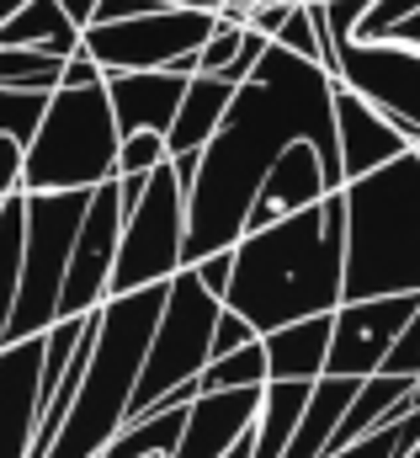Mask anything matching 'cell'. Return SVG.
<instances>
[{"label": "cell", "mask_w": 420, "mask_h": 458, "mask_svg": "<svg viewBox=\"0 0 420 458\" xmlns=\"http://www.w3.org/2000/svg\"><path fill=\"white\" fill-rule=\"evenodd\" d=\"M335 149H340V176L346 182H362V176L394 165L399 155H410L416 139L394 117L378 113L373 102H362L357 91L335 86Z\"/></svg>", "instance_id": "obj_13"}, {"label": "cell", "mask_w": 420, "mask_h": 458, "mask_svg": "<svg viewBox=\"0 0 420 458\" xmlns=\"http://www.w3.org/2000/svg\"><path fill=\"white\" fill-rule=\"evenodd\" d=\"M223 299H213L197 283L192 267H181L165 288V310L155 326V342L144 357V378L133 394V416H149L160 405H192L197 400V378L213 362V331H218Z\"/></svg>", "instance_id": "obj_6"}, {"label": "cell", "mask_w": 420, "mask_h": 458, "mask_svg": "<svg viewBox=\"0 0 420 458\" xmlns=\"http://www.w3.org/2000/svg\"><path fill=\"white\" fill-rule=\"evenodd\" d=\"M218 27V11H187L165 5L133 21H102L86 32V54L102 64V75H128V70H176L192 59Z\"/></svg>", "instance_id": "obj_9"}, {"label": "cell", "mask_w": 420, "mask_h": 458, "mask_svg": "<svg viewBox=\"0 0 420 458\" xmlns=\"http://www.w3.org/2000/svg\"><path fill=\"white\" fill-rule=\"evenodd\" d=\"M346 304V192L324 203L256 229L234 245V283L223 310L245 315L256 336L282 326L335 315Z\"/></svg>", "instance_id": "obj_2"}, {"label": "cell", "mask_w": 420, "mask_h": 458, "mask_svg": "<svg viewBox=\"0 0 420 458\" xmlns=\"http://www.w3.org/2000/svg\"><path fill=\"white\" fill-rule=\"evenodd\" d=\"M309 394H315V384H298V378H272V384L261 389V416H256V427H250L256 458H288Z\"/></svg>", "instance_id": "obj_22"}, {"label": "cell", "mask_w": 420, "mask_h": 458, "mask_svg": "<svg viewBox=\"0 0 420 458\" xmlns=\"http://www.w3.org/2000/svg\"><path fill=\"white\" fill-rule=\"evenodd\" d=\"M97 5H102V0H59V11H64L80 32H91V27H97Z\"/></svg>", "instance_id": "obj_37"}, {"label": "cell", "mask_w": 420, "mask_h": 458, "mask_svg": "<svg viewBox=\"0 0 420 458\" xmlns=\"http://www.w3.org/2000/svg\"><path fill=\"white\" fill-rule=\"evenodd\" d=\"M149 11H165L160 0H102L97 5V27L102 21H133V16H149Z\"/></svg>", "instance_id": "obj_36"}, {"label": "cell", "mask_w": 420, "mask_h": 458, "mask_svg": "<svg viewBox=\"0 0 420 458\" xmlns=\"http://www.w3.org/2000/svg\"><path fill=\"white\" fill-rule=\"evenodd\" d=\"M117 245H122V192L117 176L91 192L86 225L70 250V277H64V304L59 320H86L112 299V272H117Z\"/></svg>", "instance_id": "obj_11"}, {"label": "cell", "mask_w": 420, "mask_h": 458, "mask_svg": "<svg viewBox=\"0 0 420 458\" xmlns=\"http://www.w3.org/2000/svg\"><path fill=\"white\" fill-rule=\"evenodd\" d=\"M117 149H122V133L106 102V81L86 91L59 86L27 144L21 192L27 198L32 192H97L102 182L117 176Z\"/></svg>", "instance_id": "obj_5"}, {"label": "cell", "mask_w": 420, "mask_h": 458, "mask_svg": "<svg viewBox=\"0 0 420 458\" xmlns=\"http://www.w3.org/2000/svg\"><path fill=\"white\" fill-rule=\"evenodd\" d=\"M187 267V192L171 171V160L160 171H149L144 198L122 214V245H117V272H112V293H139V288H160Z\"/></svg>", "instance_id": "obj_8"}, {"label": "cell", "mask_w": 420, "mask_h": 458, "mask_svg": "<svg viewBox=\"0 0 420 458\" xmlns=\"http://www.w3.org/2000/svg\"><path fill=\"white\" fill-rule=\"evenodd\" d=\"M272 384V368H266V346L250 342L229 357H213L197 378V394H223V389H261Z\"/></svg>", "instance_id": "obj_25"}, {"label": "cell", "mask_w": 420, "mask_h": 458, "mask_svg": "<svg viewBox=\"0 0 420 458\" xmlns=\"http://www.w3.org/2000/svg\"><path fill=\"white\" fill-rule=\"evenodd\" d=\"M277 48L324 64V11H319V5H298V11L288 16V27L277 32Z\"/></svg>", "instance_id": "obj_28"}, {"label": "cell", "mask_w": 420, "mask_h": 458, "mask_svg": "<svg viewBox=\"0 0 420 458\" xmlns=\"http://www.w3.org/2000/svg\"><path fill=\"white\" fill-rule=\"evenodd\" d=\"M357 389H362V378H335V373L315 378V394L304 405V421H298V437H293L288 458H324L330 454V443H335V432H340Z\"/></svg>", "instance_id": "obj_21"}, {"label": "cell", "mask_w": 420, "mask_h": 458, "mask_svg": "<svg viewBox=\"0 0 420 458\" xmlns=\"http://www.w3.org/2000/svg\"><path fill=\"white\" fill-rule=\"evenodd\" d=\"M250 342H261L256 326H250L245 315L223 310V315H218V331H213V357H229V352H239V346H250Z\"/></svg>", "instance_id": "obj_32"}, {"label": "cell", "mask_w": 420, "mask_h": 458, "mask_svg": "<svg viewBox=\"0 0 420 458\" xmlns=\"http://www.w3.org/2000/svg\"><path fill=\"white\" fill-rule=\"evenodd\" d=\"M223 458H256V443H250V437H239V443H234Z\"/></svg>", "instance_id": "obj_40"}, {"label": "cell", "mask_w": 420, "mask_h": 458, "mask_svg": "<svg viewBox=\"0 0 420 458\" xmlns=\"http://www.w3.org/2000/svg\"><path fill=\"white\" fill-rule=\"evenodd\" d=\"M181 70H128V75H106V102L117 117V133H171L181 97H187Z\"/></svg>", "instance_id": "obj_15"}, {"label": "cell", "mask_w": 420, "mask_h": 458, "mask_svg": "<svg viewBox=\"0 0 420 458\" xmlns=\"http://www.w3.org/2000/svg\"><path fill=\"white\" fill-rule=\"evenodd\" d=\"M192 272H197V283L208 288L213 299H229V283H234V250H218V256H208V261H197Z\"/></svg>", "instance_id": "obj_33"}, {"label": "cell", "mask_w": 420, "mask_h": 458, "mask_svg": "<svg viewBox=\"0 0 420 458\" xmlns=\"http://www.w3.org/2000/svg\"><path fill=\"white\" fill-rule=\"evenodd\" d=\"M91 192H32L27 198V234H21V293L11 315V342L48 336L59 326L64 304V277H70V250L86 225Z\"/></svg>", "instance_id": "obj_7"}, {"label": "cell", "mask_w": 420, "mask_h": 458, "mask_svg": "<svg viewBox=\"0 0 420 458\" xmlns=\"http://www.w3.org/2000/svg\"><path fill=\"white\" fill-rule=\"evenodd\" d=\"M324 70L335 75V86L357 91L383 117H394L420 149V48L324 38Z\"/></svg>", "instance_id": "obj_10"}, {"label": "cell", "mask_w": 420, "mask_h": 458, "mask_svg": "<svg viewBox=\"0 0 420 458\" xmlns=\"http://www.w3.org/2000/svg\"><path fill=\"white\" fill-rule=\"evenodd\" d=\"M330 331H335V315H315V320H298V326H282V331L261 336L272 378H298V384L324 378V368H330Z\"/></svg>", "instance_id": "obj_18"}, {"label": "cell", "mask_w": 420, "mask_h": 458, "mask_svg": "<svg viewBox=\"0 0 420 458\" xmlns=\"http://www.w3.org/2000/svg\"><path fill=\"white\" fill-rule=\"evenodd\" d=\"M102 81H106L102 64H97L86 48H80L75 59H64V81H59V86H70V91H86V86H102Z\"/></svg>", "instance_id": "obj_35"}, {"label": "cell", "mask_w": 420, "mask_h": 458, "mask_svg": "<svg viewBox=\"0 0 420 458\" xmlns=\"http://www.w3.org/2000/svg\"><path fill=\"white\" fill-rule=\"evenodd\" d=\"M187 432V405H160L149 416H133L102 458H171Z\"/></svg>", "instance_id": "obj_23"}, {"label": "cell", "mask_w": 420, "mask_h": 458, "mask_svg": "<svg viewBox=\"0 0 420 458\" xmlns=\"http://www.w3.org/2000/svg\"><path fill=\"white\" fill-rule=\"evenodd\" d=\"M160 5H187V11H218V0H160Z\"/></svg>", "instance_id": "obj_39"}, {"label": "cell", "mask_w": 420, "mask_h": 458, "mask_svg": "<svg viewBox=\"0 0 420 458\" xmlns=\"http://www.w3.org/2000/svg\"><path fill=\"white\" fill-rule=\"evenodd\" d=\"M420 299L399 293V299H357L335 310V331H330V368L335 378H373L383 373L389 352L399 342V331L416 320Z\"/></svg>", "instance_id": "obj_12"}, {"label": "cell", "mask_w": 420, "mask_h": 458, "mask_svg": "<svg viewBox=\"0 0 420 458\" xmlns=\"http://www.w3.org/2000/svg\"><path fill=\"white\" fill-rule=\"evenodd\" d=\"M64 81V59L38 48H0V91H43L54 97Z\"/></svg>", "instance_id": "obj_26"}, {"label": "cell", "mask_w": 420, "mask_h": 458, "mask_svg": "<svg viewBox=\"0 0 420 458\" xmlns=\"http://www.w3.org/2000/svg\"><path fill=\"white\" fill-rule=\"evenodd\" d=\"M234 97H239L234 81H223V75H192L187 97H181V113H176V128L165 133L171 155H203L213 144V133H218V123L234 107Z\"/></svg>", "instance_id": "obj_17"}, {"label": "cell", "mask_w": 420, "mask_h": 458, "mask_svg": "<svg viewBox=\"0 0 420 458\" xmlns=\"http://www.w3.org/2000/svg\"><path fill=\"white\" fill-rule=\"evenodd\" d=\"M420 299V149L346 182V304Z\"/></svg>", "instance_id": "obj_4"}, {"label": "cell", "mask_w": 420, "mask_h": 458, "mask_svg": "<svg viewBox=\"0 0 420 458\" xmlns=\"http://www.w3.org/2000/svg\"><path fill=\"white\" fill-rule=\"evenodd\" d=\"M165 288L171 283L139 288V293H112L102 304V326H97L80 394H75L48 458H102L112 437L133 421V394H139L144 357H149L160 310H165Z\"/></svg>", "instance_id": "obj_3"}, {"label": "cell", "mask_w": 420, "mask_h": 458, "mask_svg": "<svg viewBox=\"0 0 420 458\" xmlns=\"http://www.w3.org/2000/svg\"><path fill=\"white\" fill-rule=\"evenodd\" d=\"M21 165H27V144L0 139V203L21 192Z\"/></svg>", "instance_id": "obj_34"}, {"label": "cell", "mask_w": 420, "mask_h": 458, "mask_svg": "<svg viewBox=\"0 0 420 458\" xmlns=\"http://www.w3.org/2000/svg\"><path fill=\"white\" fill-rule=\"evenodd\" d=\"M21 234H27V192L0 203V352L11 346V315L21 293Z\"/></svg>", "instance_id": "obj_24"}, {"label": "cell", "mask_w": 420, "mask_h": 458, "mask_svg": "<svg viewBox=\"0 0 420 458\" xmlns=\"http://www.w3.org/2000/svg\"><path fill=\"white\" fill-rule=\"evenodd\" d=\"M21 5H27V0H0V27H5V21H11V16L21 11Z\"/></svg>", "instance_id": "obj_41"}, {"label": "cell", "mask_w": 420, "mask_h": 458, "mask_svg": "<svg viewBox=\"0 0 420 458\" xmlns=\"http://www.w3.org/2000/svg\"><path fill=\"white\" fill-rule=\"evenodd\" d=\"M266 389V384H261ZM261 389H223V394H197L187 405V432L171 458H223L239 437H250L261 416Z\"/></svg>", "instance_id": "obj_16"}, {"label": "cell", "mask_w": 420, "mask_h": 458, "mask_svg": "<svg viewBox=\"0 0 420 458\" xmlns=\"http://www.w3.org/2000/svg\"><path fill=\"white\" fill-rule=\"evenodd\" d=\"M0 48H38V54H54V59H75L86 48V32L59 11V0H27L0 27Z\"/></svg>", "instance_id": "obj_20"}, {"label": "cell", "mask_w": 420, "mask_h": 458, "mask_svg": "<svg viewBox=\"0 0 420 458\" xmlns=\"http://www.w3.org/2000/svg\"><path fill=\"white\" fill-rule=\"evenodd\" d=\"M410 458H420V448H416V454H410Z\"/></svg>", "instance_id": "obj_42"}, {"label": "cell", "mask_w": 420, "mask_h": 458, "mask_svg": "<svg viewBox=\"0 0 420 458\" xmlns=\"http://www.w3.org/2000/svg\"><path fill=\"white\" fill-rule=\"evenodd\" d=\"M293 144H315L324 165L340 176L335 75L315 59H298L272 43L266 59L250 70V81H239L234 107L203 149L197 187L187 192V267L208 261L218 250H234L245 240L261 182Z\"/></svg>", "instance_id": "obj_1"}, {"label": "cell", "mask_w": 420, "mask_h": 458, "mask_svg": "<svg viewBox=\"0 0 420 458\" xmlns=\"http://www.w3.org/2000/svg\"><path fill=\"white\" fill-rule=\"evenodd\" d=\"M171 160V144L165 133H128L122 149H117V176H149Z\"/></svg>", "instance_id": "obj_29"}, {"label": "cell", "mask_w": 420, "mask_h": 458, "mask_svg": "<svg viewBox=\"0 0 420 458\" xmlns=\"http://www.w3.org/2000/svg\"><path fill=\"white\" fill-rule=\"evenodd\" d=\"M416 448H420V411H410L405 421H394L373 437H357V443H346V448H335L324 458H410Z\"/></svg>", "instance_id": "obj_27"}, {"label": "cell", "mask_w": 420, "mask_h": 458, "mask_svg": "<svg viewBox=\"0 0 420 458\" xmlns=\"http://www.w3.org/2000/svg\"><path fill=\"white\" fill-rule=\"evenodd\" d=\"M420 0H373V11L362 16V27H357V43H383L389 38V27H399L405 16H416Z\"/></svg>", "instance_id": "obj_30"}, {"label": "cell", "mask_w": 420, "mask_h": 458, "mask_svg": "<svg viewBox=\"0 0 420 458\" xmlns=\"http://www.w3.org/2000/svg\"><path fill=\"white\" fill-rule=\"evenodd\" d=\"M383 373H394V378H420V310H416V320L399 331V342L389 352Z\"/></svg>", "instance_id": "obj_31"}, {"label": "cell", "mask_w": 420, "mask_h": 458, "mask_svg": "<svg viewBox=\"0 0 420 458\" xmlns=\"http://www.w3.org/2000/svg\"><path fill=\"white\" fill-rule=\"evenodd\" d=\"M38 378H43V336L11 342L0 352V458H32L43 411Z\"/></svg>", "instance_id": "obj_14"}, {"label": "cell", "mask_w": 420, "mask_h": 458, "mask_svg": "<svg viewBox=\"0 0 420 458\" xmlns=\"http://www.w3.org/2000/svg\"><path fill=\"white\" fill-rule=\"evenodd\" d=\"M410 389H416V378H394V373H373V378H362V389H357V400H351V411H346V421H340L330 454L346 448V443H357V437H373V432L405 421V416L416 411V405H410Z\"/></svg>", "instance_id": "obj_19"}, {"label": "cell", "mask_w": 420, "mask_h": 458, "mask_svg": "<svg viewBox=\"0 0 420 458\" xmlns=\"http://www.w3.org/2000/svg\"><path fill=\"white\" fill-rule=\"evenodd\" d=\"M383 43H399V48H420V11L416 16H405L399 27H389V38Z\"/></svg>", "instance_id": "obj_38"}]
</instances>
